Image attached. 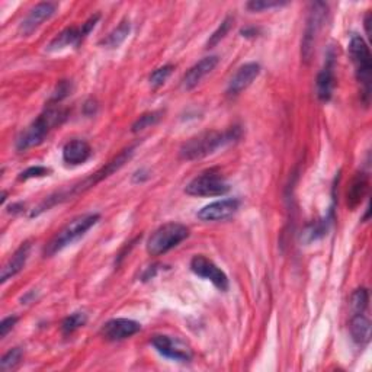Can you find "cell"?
<instances>
[{"label":"cell","mask_w":372,"mask_h":372,"mask_svg":"<svg viewBox=\"0 0 372 372\" xmlns=\"http://www.w3.org/2000/svg\"><path fill=\"white\" fill-rule=\"evenodd\" d=\"M69 111L66 108L56 106L50 104L42 114L32 122L25 131L19 134V137L16 138V150L25 152L29 147H34L44 141V138L48 136V133L54 129V127L61 125L64 121L67 120Z\"/></svg>","instance_id":"2"},{"label":"cell","mask_w":372,"mask_h":372,"mask_svg":"<svg viewBox=\"0 0 372 372\" xmlns=\"http://www.w3.org/2000/svg\"><path fill=\"white\" fill-rule=\"evenodd\" d=\"M240 207L237 198H227L211 202L198 211V218L202 221H224L233 217Z\"/></svg>","instance_id":"14"},{"label":"cell","mask_w":372,"mask_h":372,"mask_svg":"<svg viewBox=\"0 0 372 372\" xmlns=\"http://www.w3.org/2000/svg\"><path fill=\"white\" fill-rule=\"evenodd\" d=\"M51 173L50 169H47L44 166H32L24 170L19 175V181H28V179H34V177H44Z\"/></svg>","instance_id":"32"},{"label":"cell","mask_w":372,"mask_h":372,"mask_svg":"<svg viewBox=\"0 0 372 372\" xmlns=\"http://www.w3.org/2000/svg\"><path fill=\"white\" fill-rule=\"evenodd\" d=\"M99 18H101L99 15H95L80 28H76V26L66 28L63 32H60V34L50 44H48L47 50L48 51H58V50H63V48L70 47V45L79 47L90 34V31L96 26V24H98Z\"/></svg>","instance_id":"9"},{"label":"cell","mask_w":372,"mask_h":372,"mask_svg":"<svg viewBox=\"0 0 372 372\" xmlns=\"http://www.w3.org/2000/svg\"><path fill=\"white\" fill-rule=\"evenodd\" d=\"M329 224H330V218L321 220V221H317V223L312 224L310 227L307 229L305 233H304L305 241H313V240H317V238H320V237L325 236V234L327 233Z\"/></svg>","instance_id":"26"},{"label":"cell","mask_w":372,"mask_h":372,"mask_svg":"<svg viewBox=\"0 0 372 372\" xmlns=\"http://www.w3.org/2000/svg\"><path fill=\"white\" fill-rule=\"evenodd\" d=\"M349 57L353 63L355 70H357L358 82L362 88V96L365 105L369 104L371 95V73H372V61H371V51L368 44L364 41L362 37L353 35L349 42Z\"/></svg>","instance_id":"5"},{"label":"cell","mask_w":372,"mask_h":372,"mask_svg":"<svg viewBox=\"0 0 372 372\" xmlns=\"http://www.w3.org/2000/svg\"><path fill=\"white\" fill-rule=\"evenodd\" d=\"M18 323V317L16 316H9L2 320L0 323V337H6V334L13 329V326Z\"/></svg>","instance_id":"33"},{"label":"cell","mask_w":372,"mask_h":372,"mask_svg":"<svg viewBox=\"0 0 372 372\" xmlns=\"http://www.w3.org/2000/svg\"><path fill=\"white\" fill-rule=\"evenodd\" d=\"M349 329H350V336L355 343L362 346L371 341V321L362 313L355 314L352 317Z\"/></svg>","instance_id":"20"},{"label":"cell","mask_w":372,"mask_h":372,"mask_svg":"<svg viewBox=\"0 0 372 372\" xmlns=\"http://www.w3.org/2000/svg\"><path fill=\"white\" fill-rule=\"evenodd\" d=\"M86 321H88V317L85 313H73L69 317L64 318L61 325V330L64 334H72L77 329L83 327L86 325Z\"/></svg>","instance_id":"24"},{"label":"cell","mask_w":372,"mask_h":372,"mask_svg":"<svg viewBox=\"0 0 372 372\" xmlns=\"http://www.w3.org/2000/svg\"><path fill=\"white\" fill-rule=\"evenodd\" d=\"M29 253H31V243L29 241H25V243L21 245V248L13 253V256L2 268V273H0V282L5 284L8 280L13 278L15 275H18L26 265Z\"/></svg>","instance_id":"17"},{"label":"cell","mask_w":372,"mask_h":372,"mask_svg":"<svg viewBox=\"0 0 372 372\" xmlns=\"http://www.w3.org/2000/svg\"><path fill=\"white\" fill-rule=\"evenodd\" d=\"M96 108H98V105H96V102L95 101H88L86 104H85V114L86 115H93L95 114V112H96Z\"/></svg>","instance_id":"34"},{"label":"cell","mask_w":372,"mask_h":372,"mask_svg":"<svg viewBox=\"0 0 372 372\" xmlns=\"http://www.w3.org/2000/svg\"><path fill=\"white\" fill-rule=\"evenodd\" d=\"M241 34H243V37H253V35H256V31L253 28H248V29L241 31Z\"/></svg>","instance_id":"35"},{"label":"cell","mask_w":372,"mask_h":372,"mask_svg":"<svg viewBox=\"0 0 372 372\" xmlns=\"http://www.w3.org/2000/svg\"><path fill=\"white\" fill-rule=\"evenodd\" d=\"M191 270L198 275V277L208 280L213 282L220 291L229 289V278L223 269H220L211 259H208L204 254H197L192 257L191 261Z\"/></svg>","instance_id":"11"},{"label":"cell","mask_w":372,"mask_h":372,"mask_svg":"<svg viewBox=\"0 0 372 372\" xmlns=\"http://www.w3.org/2000/svg\"><path fill=\"white\" fill-rule=\"evenodd\" d=\"M369 24H371V13L368 12L365 16V29H366V34H371V29H369Z\"/></svg>","instance_id":"36"},{"label":"cell","mask_w":372,"mask_h":372,"mask_svg":"<svg viewBox=\"0 0 372 372\" xmlns=\"http://www.w3.org/2000/svg\"><path fill=\"white\" fill-rule=\"evenodd\" d=\"M369 302V294H368V289L365 288H359L353 293L352 300H350V305L355 312V314L358 313H364L365 309L368 307Z\"/></svg>","instance_id":"28"},{"label":"cell","mask_w":372,"mask_h":372,"mask_svg":"<svg viewBox=\"0 0 372 372\" xmlns=\"http://www.w3.org/2000/svg\"><path fill=\"white\" fill-rule=\"evenodd\" d=\"M92 147L85 140H72L63 149V160L67 165H83L85 161L90 157Z\"/></svg>","instance_id":"19"},{"label":"cell","mask_w":372,"mask_h":372,"mask_svg":"<svg viewBox=\"0 0 372 372\" xmlns=\"http://www.w3.org/2000/svg\"><path fill=\"white\" fill-rule=\"evenodd\" d=\"M240 137V128L233 127L227 131H205L195 137L189 138L181 147V159L184 160H198L213 154L225 144H230Z\"/></svg>","instance_id":"3"},{"label":"cell","mask_w":372,"mask_h":372,"mask_svg":"<svg viewBox=\"0 0 372 372\" xmlns=\"http://www.w3.org/2000/svg\"><path fill=\"white\" fill-rule=\"evenodd\" d=\"M230 191V185L220 172L211 169L198 175L186 185L185 192L192 197H221Z\"/></svg>","instance_id":"7"},{"label":"cell","mask_w":372,"mask_h":372,"mask_svg":"<svg viewBox=\"0 0 372 372\" xmlns=\"http://www.w3.org/2000/svg\"><path fill=\"white\" fill-rule=\"evenodd\" d=\"M22 358H24V349L22 348H13V349L8 350L2 357V361H0V371L8 372V371L15 369L21 364Z\"/></svg>","instance_id":"23"},{"label":"cell","mask_w":372,"mask_h":372,"mask_svg":"<svg viewBox=\"0 0 372 372\" xmlns=\"http://www.w3.org/2000/svg\"><path fill=\"white\" fill-rule=\"evenodd\" d=\"M57 5L53 2H42L32 8L26 18L21 22L18 32L22 37H29L32 32H35L45 21H48L56 13Z\"/></svg>","instance_id":"12"},{"label":"cell","mask_w":372,"mask_h":372,"mask_svg":"<svg viewBox=\"0 0 372 372\" xmlns=\"http://www.w3.org/2000/svg\"><path fill=\"white\" fill-rule=\"evenodd\" d=\"M366 192H368V177L365 173H358L353 177V181L348 189L346 195L348 205L350 208H357L362 202Z\"/></svg>","instance_id":"21"},{"label":"cell","mask_w":372,"mask_h":372,"mask_svg":"<svg viewBox=\"0 0 372 372\" xmlns=\"http://www.w3.org/2000/svg\"><path fill=\"white\" fill-rule=\"evenodd\" d=\"M218 64V57L217 56H208V57H204L201 61H198L195 66H192L186 74L184 76V80H182V86L185 90H191L195 88L201 80L211 73Z\"/></svg>","instance_id":"16"},{"label":"cell","mask_w":372,"mask_h":372,"mask_svg":"<svg viewBox=\"0 0 372 372\" xmlns=\"http://www.w3.org/2000/svg\"><path fill=\"white\" fill-rule=\"evenodd\" d=\"M101 216L99 214H83V216H79L76 218H73L72 221H69L64 227L51 238L50 243L45 246L44 250V256L45 257H51L56 253L61 252L64 248H67L70 245H73L74 241H77L79 238H82L93 225L99 221Z\"/></svg>","instance_id":"4"},{"label":"cell","mask_w":372,"mask_h":372,"mask_svg":"<svg viewBox=\"0 0 372 372\" xmlns=\"http://www.w3.org/2000/svg\"><path fill=\"white\" fill-rule=\"evenodd\" d=\"M284 5H285L284 2H272V0H268V2L266 0H252V2L246 5V8L250 12H262V10L272 9V8H281Z\"/></svg>","instance_id":"31"},{"label":"cell","mask_w":372,"mask_h":372,"mask_svg":"<svg viewBox=\"0 0 372 372\" xmlns=\"http://www.w3.org/2000/svg\"><path fill=\"white\" fill-rule=\"evenodd\" d=\"M140 330H141V325L136 320L112 318L102 326L101 333L106 341L117 342V341H124V339L127 337L134 336Z\"/></svg>","instance_id":"13"},{"label":"cell","mask_w":372,"mask_h":372,"mask_svg":"<svg viewBox=\"0 0 372 372\" xmlns=\"http://www.w3.org/2000/svg\"><path fill=\"white\" fill-rule=\"evenodd\" d=\"M189 236V229L184 224L179 223H168L165 225L159 227L147 240V249L149 254L152 256H160L177 245H181L185 238Z\"/></svg>","instance_id":"6"},{"label":"cell","mask_w":372,"mask_h":372,"mask_svg":"<svg viewBox=\"0 0 372 372\" xmlns=\"http://www.w3.org/2000/svg\"><path fill=\"white\" fill-rule=\"evenodd\" d=\"M72 93V83L69 80H61V82L57 85L56 90L53 92V96L50 99V104L57 105L58 102H61L64 98H67V96Z\"/></svg>","instance_id":"30"},{"label":"cell","mask_w":372,"mask_h":372,"mask_svg":"<svg viewBox=\"0 0 372 372\" xmlns=\"http://www.w3.org/2000/svg\"><path fill=\"white\" fill-rule=\"evenodd\" d=\"M233 24H234V19L232 18V16H227V18H225V19L221 22V25L217 28V31H214V34H213L211 37H209V40H208V42H207V47H208V48L216 47V45H217L225 35L229 34L230 29H232V26H233Z\"/></svg>","instance_id":"25"},{"label":"cell","mask_w":372,"mask_h":372,"mask_svg":"<svg viewBox=\"0 0 372 372\" xmlns=\"http://www.w3.org/2000/svg\"><path fill=\"white\" fill-rule=\"evenodd\" d=\"M134 150L136 147L133 145V147H128L125 149L124 152H121L115 159H112L109 163H106L102 169H99L98 172L92 173L89 177H86L85 181H82L77 185H73L70 189H63L60 192H56L53 193V195H50L48 198H45L38 207L34 213L31 214V217H35L44 211H47V209H50L51 207L57 205V204H61L64 201H69L72 200L73 197L79 195V193H83L86 192L88 189L93 188L95 185H98L99 182H102L104 179H106V177H109L111 175H114L117 170H120L127 161L133 157L134 154Z\"/></svg>","instance_id":"1"},{"label":"cell","mask_w":372,"mask_h":372,"mask_svg":"<svg viewBox=\"0 0 372 372\" xmlns=\"http://www.w3.org/2000/svg\"><path fill=\"white\" fill-rule=\"evenodd\" d=\"M327 15V6L321 2H316L312 5L310 13H309V19H307L305 31H304V37H302V44H301V56L304 61H310L313 51H314V45L317 41V37L321 31L323 24H325Z\"/></svg>","instance_id":"8"},{"label":"cell","mask_w":372,"mask_h":372,"mask_svg":"<svg viewBox=\"0 0 372 372\" xmlns=\"http://www.w3.org/2000/svg\"><path fill=\"white\" fill-rule=\"evenodd\" d=\"M152 345L161 357L165 358L179 362H189L192 359V352L189 346L184 341H181L179 337L157 334L152 339Z\"/></svg>","instance_id":"10"},{"label":"cell","mask_w":372,"mask_h":372,"mask_svg":"<svg viewBox=\"0 0 372 372\" xmlns=\"http://www.w3.org/2000/svg\"><path fill=\"white\" fill-rule=\"evenodd\" d=\"M129 31H131V24L128 21H122L106 38L101 41V45L106 48H118L129 35Z\"/></svg>","instance_id":"22"},{"label":"cell","mask_w":372,"mask_h":372,"mask_svg":"<svg viewBox=\"0 0 372 372\" xmlns=\"http://www.w3.org/2000/svg\"><path fill=\"white\" fill-rule=\"evenodd\" d=\"M161 115H163V112H161V111H153V112H149V114L141 115L133 124V133H138V131H141V129H145V128H149V127L157 124L160 121Z\"/></svg>","instance_id":"27"},{"label":"cell","mask_w":372,"mask_h":372,"mask_svg":"<svg viewBox=\"0 0 372 372\" xmlns=\"http://www.w3.org/2000/svg\"><path fill=\"white\" fill-rule=\"evenodd\" d=\"M334 60L330 56L325 64V67L317 76V96L323 102H329L332 99L333 89H334Z\"/></svg>","instance_id":"18"},{"label":"cell","mask_w":372,"mask_h":372,"mask_svg":"<svg viewBox=\"0 0 372 372\" xmlns=\"http://www.w3.org/2000/svg\"><path fill=\"white\" fill-rule=\"evenodd\" d=\"M259 73H261V66L257 63H248L245 66H241L230 80L227 88L229 96H237L248 89Z\"/></svg>","instance_id":"15"},{"label":"cell","mask_w":372,"mask_h":372,"mask_svg":"<svg viewBox=\"0 0 372 372\" xmlns=\"http://www.w3.org/2000/svg\"><path fill=\"white\" fill-rule=\"evenodd\" d=\"M172 72H173L172 64H166V66H163V67L156 69L150 76V85L153 88H160L169 79Z\"/></svg>","instance_id":"29"}]
</instances>
